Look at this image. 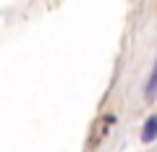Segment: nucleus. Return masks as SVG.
Wrapping results in <instances>:
<instances>
[{
  "label": "nucleus",
  "instance_id": "1",
  "mask_svg": "<svg viewBox=\"0 0 157 152\" xmlns=\"http://www.w3.org/2000/svg\"><path fill=\"white\" fill-rule=\"evenodd\" d=\"M157 136V115H149L144 123V129H141V139L144 142H152Z\"/></svg>",
  "mask_w": 157,
  "mask_h": 152
},
{
  "label": "nucleus",
  "instance_id": "2",
  "mask_svg": "<svg viewBox=\"0 0 157 152\" xmlns=\"http://www.w3.org/2000/svg\"><path fill=\"white\" fill-rule=\"evenodd\" d=\"M157 92V60H155V68H152V76L147 81V97H152Z\"/></svg>",
  "mask_w": 157,
  "mask_h": 152
}]
</instances>
